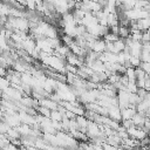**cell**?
<instances>
[{
	"instance_id": "7a4b0ae2",
	"label": "cell",
	"mask_w": 150,
	"mask_h": 150,
	"mask_svg": "<svg viewBox=\"0 0 150 150\" xmlns=\"http://www.w3.org/2000/svg\"><path fill=\"white\" fill-rule=\"evenodd\" d=\"M91 50H94V52H96V53H98V54L105 52V50H107V41H105L104 39H97V40L94 42Z\"/></svg>"
},
{
	"instance_id": "30bf717a",
	"label": "cell",
	"mask_w": 150,
	"mask_h": 150,
	"mask_svg": "<svg viewBox=\"0 0 150 150\" xmlns=\"http://www.w3.org/2000/svg\"><path fill=\"white\" fill-rule=\"evenodd\" d=\"M74 38H71V36H69V35H67V34H64L63 36H61V41H62V43L63 45H67V46H69L70 43H73L74 42Z\"/></svg>"
},
{
	"instance_id": "6da1fadb",
	"label": "cell",
	"mask_w": 150,
	"mask_h": 150,
	"mask_svg": "<svg viewBox=\"0 0 150 150\" xmlns=\"http://www.w3.org/2000/svg\"><path fill=\"white\" fill-rule=\"evenodd\" d=\"M108 116L111 117L115 121L121 122L122 121V109L118 105H114L112 104V105H110L108 108Z\"/></svg>"
},
{
	"instance_id": "277c9868",
	"label": "cell",
	"mask_w": 150,
	"mask_h": 150,
	"mask_svg": "<svg viewBox=\"0 0 150 150\" xmlns=\"http://www.w3.org/2000/svg\"><path fill=\"white\" fill-rule=\"evenodd\" d=\"M63 112L62 111H60L59 109H54V110H52V112H50V118L53 120V121H59V122H61L62 121V118H63Z\"/></svg>"
},
{
	"instance_id": "3957f363",
	"label": "cell",
	"mask_w": 150,
	"mask_h": 150,
	"mask_svg": "<svg viewBox=\"0 0 150 150\" xmlns=\"http://www.w3.org/2000/svg\"><path fill=\"white\" fill-rule=\"evenodd\" d=\"M145 121H146V117H145L143 114L138 112V111L132 116V122H134V124H135L136 127H141V128H142V127L144 125Z\"/></svg>"
},
{
	"instance_id": "4fadbf2b",
	"label": "cell",
	"mask_w": 150,
	"mask_h": 150,
	"mask_svg": "<svg viewBox=\"0 0 150 150\" xmlns=\"http://www.w3.org/2000/svg\"><path fill=\"white\" fill-rule=\"evenodd\" d=\"M120 81H121V83H122V84L128 86V83H129V77L127 76V74H123V75H121Z\"/></svg>"
},
{
	"instance_id": "52a82bcc",
	"label": "cell",
	"mask_w": 150,
	"mask_h": 150,
	"mask_svg": "<svg viewBox=\"0 0 150 150\" xmlns=\"http://www.w3.org/2000/svg\"><path fill=\"white\" fill-rule=\"evenodd\" d=\"M141 60H142V62H150V49L142 48Z\"/></svg>"
},
{
	"instance_id": "5b68a950",
	"label": "cell",
	"mask_w": 150,
	"mask_h": 150,
	"mask_svg": "<svg viewBox=\"0 0 150 150\" xmlns=\"http://www.w3.org/2000/svg\"><path fill=\"white\" fill-rule=\"evenodd\" d=\"M103 39H104L105 41L115 42V41H117V40H118V39H121V38H120V35H118V34H115V33H112V32H108L107 34H104V35H103Z\"/></svg>"
},
{
	"instance_id": "ba28073f",
	"label": "cell",
	"mask_w": 150,
	"mask_h": 150,
	"mask_svg": "<svg viewBox=\"0 0 150 150\" xmlns=\"http://www.w3.org/2000/svg\"><path fill=\"white\" fill-rule=\"evenodd\" d=\"M129 62H130L131 67H135V68H137V67H139V66H141V63H142V60H141V57H139V56H135V55H131V57H130Z\"/></svg>"
},
{
	"instance_id": "9c48e42d",
	"label": "cell",
	"mask_w": 150,
	"mask_h": 150,
	"mask_svg": "<svg viewBox=\"0 0 150 150\" xmlns=\"http://www.w3.org/2000/svg\"><path fill=\"white\" fill-rule=\"evenodd\" d=\"M146 77H148V74L141 67H137L136 68V80H144Z\"/></svg>"
},
{
	"instance_id": "5bb4252c",
	"label": "cell",
	"mask_w": 150,
	"mask_h": 150,
	"mask_svg": "<svg viewBox=\"0 0 150 150\" xmlns=\"http://www.w3.org/2000/svg\"><path fill=\"white\" fill-rule=\"evenodd\" d=\"M97 2H98L102 7H104V6H107V5H108V0H97Z\"/></svg>"
},
{
	"instance_id": "8fae6325",
	"label": "cell",
	"mask_w": 150,
	"mask_h": 150,
	"mask_svg": "<svg viewBox=\"0 0 150 150\" xmlns=\"http://www.w3.org/2000/svg\"><path fill=\"white\" fill-rule=\"evenodd\" d=\"M66 69H67V71H68V73L77 74L80 68H79V67H76V66H73V64H69V63H67V64H66Z\"/></svg>"
},
{
	"instance_id": "7c38bea8",
	"label": "cell",
	"mask_w": 150,
	"mask_h": 150,
	"mask_svg": "<svg viewBox=\"0 0 150 150\" xmlns=\"http://www.w3.org/2000/svg\"><path fill=\"white\" fill-rule=\"evenodd\" d=\"M146 74H150V62H142L139 66Z\"/></svg>"
},
{
	"instance_id": "8992f818",
	"label": "cell",
	"mask_w": 150,
	"mask_h": 150,
	"mask_svg": "<svg viewBox=\"0 0 150 150\" xmlns=\"http://www.w3.org/2000/svg\"><path fill=\"white\" fill-rule=\"evenodd\" d=\"M125 74H127V76L129 77V81L136 82V68H135V67H128Z\"/></svg>"
},
{
	"instance_id": "9a60e30c",
	"label": "cell",
	"mask_w": 150,
	"mask_h": 150,
	"mask_svg": "<svg viewBox=\"0 0 150 150\" xmlns=\"http://www.w3.org/2000/svg\"><path fill=\"white\" fill-rule=\"evenodd\" d=\"M148 75H149V79H150V74H148Z\"/></svg>"
}]
</instances>
